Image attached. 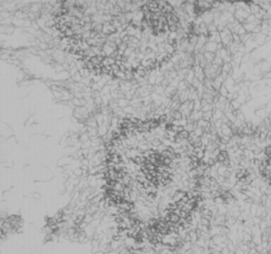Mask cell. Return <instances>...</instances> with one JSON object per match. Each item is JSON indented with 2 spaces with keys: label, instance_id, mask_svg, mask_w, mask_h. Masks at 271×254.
<instances>
[{
  "label": "cell",
  "instance_id": "obj_1",
  "mask_svg": "<svg viewBox=\"0 0 271 254\" xmlns=\"http://www.w3.org/2000/svg\"><path fill=\"white\" fill-rule=\"evenodd\" d=\"M201 173L194 140L183 127L164 119L128 120L108 144L106 194L125 231L159 240L191 220Z\"/></svg>",
  "mask_w": 271,
  "mask_h": 254
},
{
  "label": "cell",
  "instance_id": "obj_3",
  "mask_svg": "<svg viewBox=\"0 0 271 254\" xmlns=\"http://www.w3.org/2000/svg\"><path fill=\"white\" fill-rule=\"evenodd\" d=\"M261 172L265 179L271 184V143L264 152L261 163Z\"/></svg>",
  "mask_w": 271,
  "mask_h": 254
},
{
  "label": "cell",
  "instance_id": "obj_2",
  "mask_svg": "<svg viewBox=\"0 0 271 254\" xmlns=\"http://www.w3.org/2000/svg\"><path fill=\"white\" fill-rule=\"evenodd\" d=\"M59 34L84 65L116 78L143 75L175 53L182 23L164 1L78 0L56 11Z\"/></svg>",
  "mask_w": 271,
  "mask_h": 254
}]
</instances>
